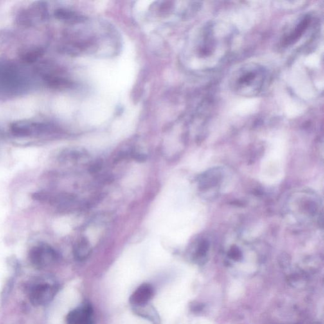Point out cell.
Here are the masks:
<instances>
[{
    "label": "cell",
    "instance_id": "cell-4",
    "mask_svg": "<svg viewBox=\"0 0 324 324\" xmlns=\"http://www.w3.org/2000/svg\"><path fill=\"white\" fill-rule=\"evenodd\" d=\"M67 324H92L93 310L91 306L84 305L76 308L67 315Z\"/></svg>",
    "mask_w": 324,
    "mask_h": 324
},
{
    "label": "cell",
    "instance_id": "cell-3",
    "mask_svg": "<svg viewBox=\"0 0 324 324\" xmlns=\"http://www.w3.org/2000/svg\"><path fill=\"white\" fill-rule=\"evenodd\" d=\"M57 287L49 283H42L31 289L30 300L35 305H41L49 302L53 298Z\"/></svg>",
    "mask_w": 324,
    "mask_h": 324
},
{
    "label": "cell",
    "instance_id": "cell-5",
    "mask_svg": "<svg viewBox=\"0 0 324 324\" xmlns=\"http://www.w3.org/2000/svg\"><path fill=\"white\" fill-rule=\"evenodd\" d=\"M11 130L15 136L28 137L42 133L45 130V127L37 123L17 122L13 123L11 127Z\"/></svg>",
    "mask_w": 324,
    "mask_h": 324
},
{
    "label": "cell",
    "instance_id": "cell-1",
    "mask_svg": "<svg viewBox=\"0 0 324 324\" xmlns=\"http://www.w3.org/2000/svg\"><path fill=\"white\" fill-rule=\"evenodd\" d=\"M269 75L264 67L255 64L244 65L232 77L231 87L239 95L255 96L267 86Z\"/></svg>",
    "mask_w": 324,
    "mask_h": 324
},
{
    "label": "cell",
    "instance_id": "cell-9",
    "mask_svg": "<svg viewBox=\"0 0 324 324\" xmlns=\"http://www.w3.org/2000/svg\"><path fill=\"white\" fill-rule=\"evenodd\" d=\"M55 17L58 19L65 20L71 23H80V22L82 23L84 22V17L82 15H79L72 11L65 10V9H60L56 11Z\"/></svg>",
    "mask_w": 324,
    "mask_h": 324
},
{
    "label": "cell",
    "instance_id": "cell-10",
    "mask_svg": "<svg viewBox=\"0 0 324 324\" xmlns=\"http://www.w3.org/2000/svg\"><path fill=\"white\" fill-rule=\"evenodd\" d=\"M43 49L36 48L26 51L22 55V59L27 63H33L43 55Z\"/></svg>",
    "mask_w": 324,
    "mask_h": 324
},
{
    "label": "cell",
    "instance_id": "cell-6",
    "mask_svg": "<svg viewBox=\"0 0 324 324\" xmlns=\"http://www.w3.org/2000/svg\"><path fill=\"white\" fill-rule=\"evenodd\" d=\"M154 295V289L152 285L143 284L136 290L130 296V301L132 305L143 306L147 303Z\"/></svg>",
    "mask_w": 324,
    "mask_h": 324
},
{
    "label": "cell",
    "instance_id": "cell-2",
    "mask_svg": "<svg viewBox=\"0 0 324 324\" xmlns=\"http://www.w3.org/2000/svg\"><path fill=\"white\" fill-rule=\"evenodd\" d=\"M29 258L35 266L43 267L56 262L58 258V254L49 245L40 244L31 249Z\"/></svg>",
    "mask_w": 324,
    "mask_h": 324
},
{
    "label": "cell",
    "instance_id": "cell-7",
    "mask_svg": "<svg viewBox=\"0 0 324 324\" xmlns=\"http://www.w3.org/2000/svg\"><path fill=\"white\" fill-rule=\"evenodd\" d=\"M310 22H311V18L310 16H306L301 19L293 30L284 40V44L288 46L296 42L305 33L309 26Z\"/></svg>",
    "mask_w": 324,
    "mask_h": 324
},
{
    "label": "cell",
    "instance_id": "cell-8",
    "mask_svg": "<svg viewBox=\"0 0 324 324\" xmlns=\"http://www.w3.org/2000/svg\"><path fill=\"white\" fill-rule=\"evenodd\" d=\"M91 252V246L87 238H81L76 243L74 246V255L76 259L83 261L90 255Z\"/></svg>",
    "mask_w": 324,
    "mask_h": 324
}]
</instances>
